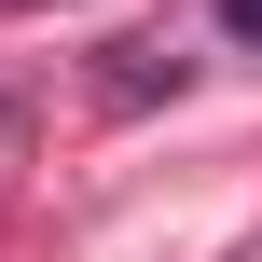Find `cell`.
<instances>
[{
    "mask_svg": "<svg viewBox=\"0 0 262 262\" xmlns=\"http://www.w3.org/2000/svg\"><path fill=\"white\" fill-rule=\"evenodd\" d=\"M221 28H235V41H262V0H221Z\"/></svg>",
    "mask_w": 262,
    "mask_h": 262,
    "instance_id": "obj_1",
    "label": "cell"
}]
</instances>
